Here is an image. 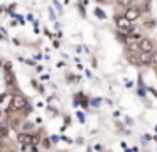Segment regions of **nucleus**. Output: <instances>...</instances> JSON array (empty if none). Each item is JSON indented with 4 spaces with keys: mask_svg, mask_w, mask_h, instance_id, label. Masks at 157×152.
Instances as JSON below:
<instances>
[{
    "mask_svg": "<svg viewBox=\"0 0 157 152\" xmlns=\"http://www.w3.org/2000/svg\"><path fill=\"white\" fill-rule=\"evenodd\" d=\"M125 17L128 20H132V22H133V20H137L140 17V9H139V7H130L128 5V7H127V10H125Z\"/></svg>",
    "mask_w": 157,
    "mask_h": 152,
    "instance_id": "3",
    "label": "nucleus"
},
{
    "mask_svg": "<svg viewBox=\"0 0 157 152\" xmlns=\"http://www.w3.org/2000/svg\"><path fill=\"white\" fill-rule=\"evenodd\" d=\"M115 25L118 30H122V32H130L132 30V20H128L125 15H120L115 19Z\"/></svg>",
    "mask_w": 157,
    "mask_h": 152,
    "instance_id": "2",
    "label": "nucleus"
},
{
    "mask_svg": "<svg viewBox=\"0 0 157 152\" xmlns=\"http://www.w3.org/2000/svg\"><path fill=\"white\" fill-rule=\"evenodd\" d=\"M2 144H4V142H2V140H0V149H2Z\"/></svg>",
    "mask_w": 157,
    "mask_h": 152,
    "instance_id": "13",
    "label": "nucleus"
},
{
    "mask_svg": "<svg viewBox=\"0 0 157 152\" xmlns=\"http://www.w3.org/2000/svg\"><path fill=\"white\" fill-rule=\"evenodd\" d=\"M155 93H157V91H155Z\"/></svg>",
    "mask_w": 157,
    "mask_h": 152,
    "instance_id": "17",
    "label": "nucleus"
},
{
    "mask_svg": "<svg viewBox=\"0 0 157 152\" xmlns=\"http://www.w3.org/2000/svg\"><path fill=\"white\" fill-rule=\"evenodd\" d=\"M139 47H140V51H145V53L154 51V44H152L150 39H140L139 41Z\"/></svg>",
    "mask_w": 157,
    "mask_h": 152,
    "instance_id": "5",
    "label": "nucleus"
},
{
    "mask_svg": "<svg viewBox=\"0 0 157 152\" xmlns=\"http://www.w3.org/2000/svg\"><path fill=\"white\" fill-rule=\"evenodd\" d=\"M98 3H105V2H108V0H96Z\"/></svg>",
    "mask_w": 157,
    "mask_h": 152,
    "instance_id": "12",
    "label": "nucleus"
},
{
    "mask_svg": "<svg viewBox=\"0 0 157 152\" xmlns=\"http://www.w3.org/2000/svg\"><path fill=\"white\" fill-rule=\"evenodd\" d=\"M17 140H19V144H22V145L36 144V137H34V135H31V134H19L17 135Z\"/></svg>",
    "mask_w": 157,
    "mask_h": 152,
    "instance_id": "4",
    "label": "nucleus"
},
{
    "mask_svg": "<svg viewBox=\"0 0 157 152\" xmlns=\"http://www.w3.org/2000/svg\"><path fill=\"white\" fill-rule=\"evenodd\" d=\"M0 117H2V111H0Z\"/></svg>",
    "mask_w": 157,
    "mask_h": 152,
    "instance_id": "16",
    "label": "nucleus"
},
{
    "mask_svg": "<svg viewBox=\"0 0 157 152\" xmlns=\"http://www.w3.org/2000/svg\"><path fill=\"white\" fill-rule=\"evenodd\" d=\"M117 3H118L120 7H125V9H127V7L132 3V0H117Z\"/></svg>",
    "mask_w": 157,
    "mask_h": 152,
    "instance_id": "7",
    "label": "nucleus"
},
{
    "mask_svg": "<svg viewBox=\"0 0 157 152\" xmlns=\"http://www.w3.org/2000/svg\"><path fill=\"white\" fill-rule=\"evenodd\" d=\"M27 105V100H25L22 95H14V96L10 98V105H9L7 111L10 113V111H17V110H22V108Z\"/></svg>",
    "mask_w": 157,
    "mask_h": 152,
    "instance_id": "1",
    "label": "nucleus"
},
{
    "mask_svg": "<svg viewBox=\"0 0 157 152\" xmlns=\"http://www.w3.org/2000/svg\"><path fill=\"white\" fill-rule=\"evenodd\" d=\"M9 135V128L5 127V125H0V138H4Z\"/></svg>",
    "mask_w": 157,
    "mask_h": 152,
    "instance_id": "6",
    "label": "nucleus"
},
{
    "mask_svg": "<svg viewBox=\"0 0 157 152\" xmlns=\"http://www.w3.org/2000/svg\"><path fill=\"white\" fill-rule=\"evenodd\" d=\"M128 37H130L132 41H140V36H139V34H135V32H132Z\"/></svg>",
    "mask_w": 157,
    "mask_h": 152,
    "instance_id": "8",
    "label": "nucleus"
},
{
    "mask_svg": "<svg viewBox=\"0 0 157 152\" xmlns=\"http://www.w3.org/2000/svg\"><path fill=\"white\" fill-rule=\"evenodd\" d=\"M145 25H147V27H154L155 24H154V20H147V24H145Z\"/></svg>",
    "mask_w": 157,
    "mask_h": 152,
    "instance_id": "10",
    "label": "nucleus"
},
{
    "mask_svg": "<svg viewBox=\"0 0 157 152\" xmlns=\"http://www.w3.org/2000/svg\"><path fill=\"white\" fill-rule=\"evenodd\" d=\"M42 145H44V149H49V140H48V138L42 140Z\"/></svg>",
    "mask_w": 157,
    "mask_h": 152,
    "instance_id": "9",
    "label": "nucleus"
},
{
    "mask_svg": "<svg viewBox=\"0 0 157 152\" xmlns=\"http://www.w3.org/2000/svg\"><path fill=\"white\" fill-rule=\"evenodd\" d=\"M0 12H2V7H0Z\"/></svg>",
    "mask_w": 157,
    "mask_h": 152,
    "instance_id": "15",
    "label": "nucleus"
},
{
    "mask_svg": "<svg viewBox=\"0 0 157 152\" xmlns=\"http://www.w3.org/2000/svg\"><path fill=\"white\" fill-rule=\"evenodd\" d=\"M96 15H100V17H105V14H103L101 10H96Z\"/></svg>",
    "mask_w": 157,
    "mask_h": 152,
    "instance_id": "11",
    "label": "nucleus"
},
{
    "mask_svg": "<svg viewBox=\"0 0 157 152\" xmlns=\"http://www.w3.org/2000/svg\"><path fill=\"white\" fill-rule=\"evenodd\" d=\"M144 2H150V0H144Z\"/></svg>",
    "mask_w": 157,
    "mask_h": 152,
    "instance_id": "14",
    "label": "nucleus"
}]
</instances>
